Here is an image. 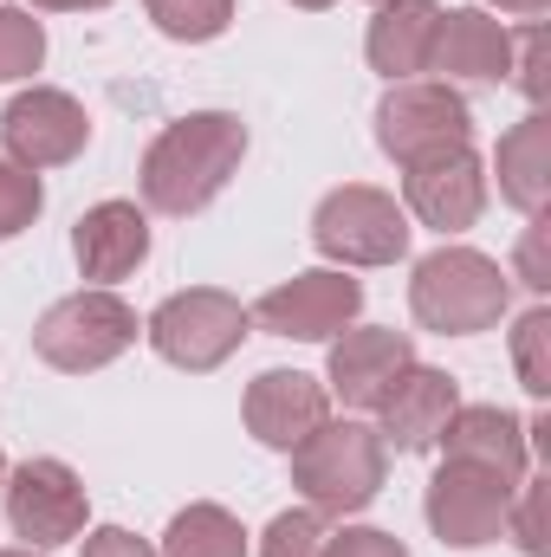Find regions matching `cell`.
Listing matches in <instances>:
<instances>
[{"mask_svg":"<svg viewBox=\"0 0 551 557\" xmlns=\"http://www.w3.org/2000/svg\"><path fill=\"white\" fill-rule=\"evenodd\" d=\"M241 156H247V124L234 111H188L143 149V201L156 214L188 221L241 175Z\"/></svg>","mask_w":551,"mask_h":557,"instance_id":"obj_1","label":"cell"},{"mask_svg":"<svg viewBox=\"0 0 551 557\" xmlns=\"http://www.w3.org/2000/svg\"><path fill=\"white\" fill-rule=\"evenodd\" d=\"M383 473H390V447H383V434L364 428V421H318V428L292 447V486H298L305 506L325 512V519L364 512V506L383 493Z\"/></svg>","mask_w":551,"mask_h":557,"instance_id":"obj_2","label":"cell"},{"mask_svg":"<svg viewBox=\"0 0 551 557\" xmlns=\"http://www.w3.org/2000/svg\"><path fill=\"white\" fill-rule=\"evenodd\" d=\"M513 305V273L474 247H434L409 278V311L415 324L441 331V337H474L493 331Z\"/></svg>","mask_w":551,"mask_h":557,"instance_id":"obj_3","label":"cell"},{"mask_svg":"<svg viewBox=\"0 0 551 557\" xmlns=\"http://www.w3.org/2000/svg\"><path fill=\"white\" fill-rule=\"evenodd\" d=\"M131 344H137V311H131L111 285H85V292L59 298V305L33 324L39 363H52V370H65V376H85V370L118 363Z\"/></svg>","mask_w":551,"mask_h":557,"instance_id":"obj_4","label":"cell"},{"mask_svg":"<svg viewBox=\"0 0 551 557\" xmlns=\"http://www.w3.org/2000/svg\"><path fill=\"white\" fill-rule=\"evenodd\" d=\"M247 324H254V318H247V305H241L234 292L195 285V292L162 298V305L149 311L143 337H149V350H156L162 363H175V370L201 376V370H221V363L241 350Z\"/></svg>","mask_w":551,"mask_h":557,"instance_id":"obj_5","label":"cell"},{"mask_svg":"<svg viewBox=\"0 0 551 557\" xmlns=\"http://www.w3.org/2000/svg\"><path fill=\"white\" fill-rule=\"evenodd\" d=\"M311 247L338 267H396L409 253V214L370 182H344L311 214Z\"/></svg>","mask_w":551,"mask_h":557,"instance_id":"obj_6","label":"cell"},{"mask_svg":"<svg viewBox=\"0 0 551 557\" xmlns=\"http://www.w3.org/2000/svg\"><path fill=\"white\" fill-rule=\"evenodd\" d=\"M7 525L13 539H26L33 552H52V545H72L91 519V499H85V480L65 467V460H20L7 473Z\"/></svg>","mask_w":551,"mask_h":557,"instance_id":"obj_7","label":"cell"},{"mask_svg":"<svg viewBox=\"0 0 551 557\" xmlns=\"http://www.w3.org/2000/svg\"><path fill=\"white\" fill-rule=\"evenodd\" d=\"M487 208V169L474 143H448L403 162V214H415L434 234H467Z\"/></svg>","mask_w":551,"mask_h":557,"instance_id":"obj_8","label":"cell"},{"mask_svg":"<svg viewBox=\"0 0 551 557\" xmlns=\"http://www.w3.org/2000/svg\"><path fill=\"white\" fill-rule=\"evenodd\" d=\"M364 311V285L344 273V267H311V273L273 285L247 318H260L273 337H292V344H331L338 331H351Z\"/></svg>","mask_w":551,"mask_h":557,"instance_id":"obj_9","label":"cell"},{"mask_svg":"<svg viewBox=\"0 0 551 557\" xmlns=\"http://www.w3.org/2000/svg\"><path fill=\"white\" fill-rule=\"evenodd\" d=\"M513 480L500 473H480V467H461V460H441V473L428 480V525L441 545L454 552H480L493 539H506V506H513Z\"/></svg>","mask_w":551,"mask_h":557,"instance_id":"obj_10","label":"cell"},{"mask_svg":"<svg viewBox=\"0 0 551 557\" xmlns=\"http://www.w3.org/2000/svg\"><path fill=\"white\" fill-rule=\"evenodd\" d=\"M85 143H91V117H85V104L72 91L33 85V91H20L0 111V149H7V162H20L33 175L85 156Z\"/></svg>","mask_w":551,"mask_h":557,"instance_id":"obj_11","label":"cell"},{"mask_svg":"<svg viewBox=\"0 0 551 557\" xmlns=\"http://www.w3.org/2000/svg\"><path fill=\"white\" fill-rule=\"evenodd\" d=\"M467 137H474V117H467V98L454 85L409 78V85H390L383 104H377V143L396 162H415L428 149H448V143Z\"/></svg>","mask_w":551,"mask_h":557,"instance_id":"obj_12","label":"cell"},{"mask_svg":"<svg viewBox=\"0 0 551 557\" xmlns=\"http://www.w3.org/2000/svg\"><path fill=\"white\" fill-rule=\"evenodd\" d=\"M409 363H415L409 331H377V324L338 331V337H331V357H325L331 389H338L351 409H377V403L390 396V383H396Z\"/></svg>","mask_w":551,"mask_h":557,"instance_id":"obj_13","label":"cell"},{"mask_svg":"<svg viewBox=\"0 0 551 557\" xmlns=\"http://www.w3.org/2000/svg\"><path fill=\"white\" fill-rule=\"evenodd\" d=\"M448 460H461V467H480V473H500V480H526V467H532V447H526V421L513 416V409H500V403H461L448 428H441V441H434Z\"/></svg>","mask_w":551,"mask_h":557,"instance_id":"obj_14","label":"cell"},{"mask_svg":"<svg viewBox=\"0 0 551 557\" xmlns=\"http://www.w3.org/2000/svg\"><path fill=\"white\" fill-rule=\"evenodd\" d=\"M461 409V389H454V376L448 370H428V363H409L396 383H390V396L377 403V416H383V447H396V454H428L434 441H441V428L448 416Z\"/></svg>","mask_w":551,"mask_h":557,"instance_id":"obj_15","label":"cell"},{"mask_svg":"<svg viewBox=\"0 0 551 557\" xmlns=\"http://www.w3.org/2000/svg\"><path fill=\"white\" fill-rule=\"evenodd\" d=\"M318 421H331V396L325 383H311L305 370H260L247 383V434L260 447H279L292 454Z\"/></svg>","mask_w":551,"mask_h":557,"instance_id":"obj_16","label":"cell"},{"mask_svg":"<svg viewBox=\"0 0 551 557\" xmlns=\"http://www.w3.org/2000/svg\"><path fill=\"white\" fill-rule=\"evenodd\" d=\"M428 72H441V85H448V78H461V85H500V78L513 72V33H506V20H493V13H480V7L441 13L434 65H428Z\"/></svg>","mask_w":551,"mask_h":557,"instance_id":"obj_17","label":"cell"},{"mask_svg":"<svg viewBox=\"0 0 551 557\" xmlns=\"http://www.w3.org/2000/svg\"><path fill=\"white\" fill-rule=\"evenodd\" d=\"M72 253H78V273L98 278V285L131 278L149 260V214L137 201H98L91 214H78Z\"/></svg>","mask_w":551,"mask_h":557,"instance_id":"obj_18","label":"cell"},{"mask_svg":"<svg viewBox=\"0 0 551 557\" xmlns=\"http://www.w3.org/2000/svg\"><path fill=\"white\" fill-rule=\"evenodd\" d=\"M434 33H441V7L434 0H383L370 33H364L370 72H383L390 85L421 78L434 65Z\"/></svg>","mask_w":551,"mask_h":557,"instance_id":"obj_19","label":"cell"},{"mask_svg":"<svg viewBox=\"0 0 551 557\" xmlns=\"http://www.w3.org/2000/svg\"><path fill=\"white\" fill-rule=\"evenodd\" d=\"M493 169H500V195H506L526 221L546 214V188H551V117L546 111H526V117L500 137Z\"/></svg>","mask_w":551,"mask_h":557,"instance_id":"obj_20","label":"cell"},{"mask_svg":"<svg viewBox=\"0 0 551 557\" xmlns=\"http://www.w3.org/2000/svg\"><path fill=\"white\" fill-rule=\"evenodd\" d=\"M156 557H247V532L228 506H182L162 532V552Z\"/></svg>","mask_w":551,"mask_h":557,"instance_id":"obj_21","label":"cell"},{"mask_svg":"<svg viewBox=\"0 0 551 557\" xmlns=\"http://www.w3.org/2000/svg\"><path fill=\"white\" fill-rule=\"evenodd\" d=\"M156 33L182 39V46H201V39H221L228 20H234V0H143Z\"/></svg>","mask_w":551,"mask_h":557,"instance_id":"obj_22","label":"cell"},{"mask_svg":"<svg viewBox=\"0 0 551 557\" xmlns=\"http://www.w3.org/2000/svg\"><path fill=\"white\" fill-rule=\"evenodd\" d=\"M513 370H519V389H526L532 403L551 396V311L546 305H532V311L513 324Z\"/></svg>","mask_w":551,"mask_h":557,"instance_id":"obj_23","label":"cell"},{"mask_svg":"<svg viewBox=\"0 0 551 557\" xmlns=\"http://www.w3.org/2000/svg\"><path fill=\"white\" fill-rule=\"evenodd\" d=\"M46 65V26L26 7H0V85H20Z\"/></svg>","mask_w":551,"mask_h":557,"instance_id":"obj_24","label":"cell"},{"mask_svg":"<svg viewBox=\"0 0 551 557\" xmlns=\"http://www.w3.org/2000/svg\"><path fill=\"white\" fill-rule=\"evenodd\" d=\"M331 519L325 512H311V506H292V512H279L273 525L260 532V557H325L331 552Z\"/></svg>","mask_w":551,"mask_h":557,"instance_id":"obj_25","label":"cell"},{"mask_svg":"<svg viewBox=\"0 0 551 557\" xmlns=\"http://www.w3.org/2000/svg\"><path fill=\"white\" fill-rule=\"evenodd\" d=\"M39 208H46V188H39V175L0 156V240L26 234V227L39 221Z\"/></svg>","mask_w":551,"mask_h":557,"instance_id":"obj_26","label":"cell"},{"mask_svg":"<svg viewBox=\"0 0 551 557\" xmlns=\"http://www.w3.org/2000/svg\"><path fill=\"white\" fill-rule=\"evenodd\" d=\"M546 499H551L546 480H519V493H513V506H506V532L519 539V552H526V557H551V539H546Z\"/></svg>","mask_w":551,"mask_h":557,"instance_id":"obj_27","label":"cell"},{"mask_svg":"<svg viewBox=\"0 0 551 557\" xmlns=\"http://www.w3.org/2000/svg\"><path fill=\"white\" fill-rule=\"evenodd\" d=\"M513 72H519V91L539 111L546 104V33H539V20H526V39L513 46Z\"/></svg>","mask_w":551,"mask_h":557,"instance_id":"obj_28","label":"cell"},{"mask_svg":"<svg viewBox=\"0 0 551 557\" xmlns=\"http://www.w3.org/2000/svg\"><path fill=\"white\" fill-rule=\"evenodd\" d=\"M325 557H409V545L377 532V525H351V532H331V552Z\"/></svg>","mask_w":551,"mask_h":557,"instance_id":"obj_29","label":"cell"},{"mask_svg":"<svg viewBox=\"0 0 551 557\" xmlns=\"http://www.w3.org/2000/svg\"><path fill=\"white\" fill-rule=\"evenodd\" d=\"M519 285L526 292H546L551 273H546V221L532 214V227H526V240H519Z\"/></svg>","mask_w":551,"mask_h":557,"instance_id":"obj_30","label":"cell"},{"mask_svg":"<svg viewBox=\"0 0 551 557\" xmlns=\"http://www.w3.org/2000/svg\"><path fill=\"white\" fill-rule=\"evenodd\" d=\"M85 557H156V552L124 525H98V532H85Z\"/></svg>","mask_w":551,"mask_h":557,"instance_id":"obj_31","label":"cell"},{"mask_svg":"<svg viewBox=\"0 0 551 557\" xmlns=\"http://www.w3.org/2000/svg\"><path fill=\"white\" fill-rule=\"evenodd\" d=\"M500 13H519V20H539L546 13V0H493Z\"/></svg>","mask_w":551,"mask_h":557,"instance_id":"obj_32","label":"cell"},{"mask_svg":"<svg viewBox=\"0 0 551 557\" xmlns=\"http://www.w3.org/2000/svg\"><path fill=\"white\" fill-rule=\"evenodd\" d=\"M33 7H46V13H85V7H111V0H33Z\"/></svg>","mask_w":551,"mask_h":557,"instance_id":"obj_33","label":"cell"},{"mask_svg":"<svg viewBox=\"0 0 551 557\" xmlns=\"http://www.w3.org/2000/svg\"><path fill=\"white\" fill-rule=\"evenodd\" d=\"M292 7H305V13H325V7H338V0H292Z\"/></svg>","mask_w":551,"mask_h":557,"instance_id":"obj_34","label":"cell"},{"mask_svg":"<svg viewBox=\"0 0 551 557\" xmlns=\"http://www.w3.org/2000/svg\"><path fill=\"white\" fill-rule=\"evenodd\" d=\"M0 557H39V552H33V545H20V552H0Z\"/></svg>","mask_w":551,"mask_h":557,"instance_id":"obj_35","label":"cell"},{"mask_svg":"<svg viewBox=\"0 0 551 557\" xmlns=\"http://www.w3.org/2000/svg\"><path fill=\"white\" fill-rule=\"evenodd\" d=\"M0 486H7V460H0Z\"/></svg>","mask_w":551,"mask_h":557,"instance_id":"obj_36","label":"cell"},{"mask_svg":"<svg viewBox=\"0 0 551 557\" xmlns=\"http://www.w3.org/2000/svg\"><path fill=\"white\" fill-rule=\"evenodd\" d=\"M377 7H383V0H377Z\"/></svg>","mask_w":551,"mask_h":557,"instance_id":"obj_37","label":"cell"}]
</instances>
